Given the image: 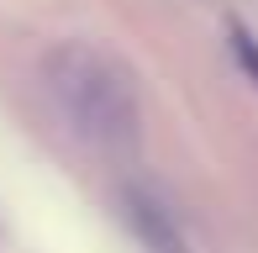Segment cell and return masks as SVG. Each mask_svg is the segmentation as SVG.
<instances>
[{
	"instance_id": "2",
	"label": "cell",
	"mask_w": 258,
	"mask_h": 253,
	"mask_svg": "<svg viewBox=\"0 0 258 253\" xmlns=\"http://www.w3.org/2000/svg\"><path fill=\"white\" fill-rule=\"evenodd\" d=\"M227 37H232V53H237V64L248 69V79L258 85V42H253V32L242 27V21H232V27H227Z\"/></svg>"
},
{
	"instance_id": "1",
	"label": "cell",
	"mask_w": 258,
	"mask_h": 253,
	"mask_svg": "<svg viewBox=\"0 0 258 253\" xmlns=\"http://www.w3.org/2000/svg\"><path fill=\"white\" fill-rule=\"evenodd\" d=\"M48 90L63 106V116L74 121L79 137L100 148H132L137 132H143V100H137V85L121 64L105 48H90V42H63V48L48 53Z\"/></svg>"
}]
</instances>
